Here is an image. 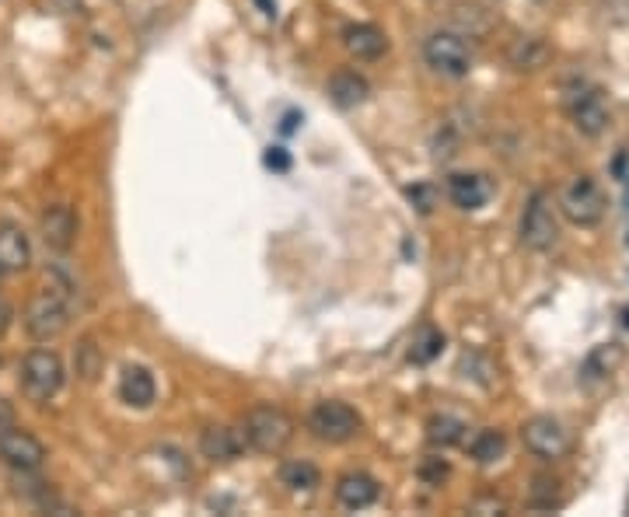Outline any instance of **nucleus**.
I'll list each match as a JSON object with an SVG mask.
<instances>
[{
    "label": "nucleus",
    "instance_id": "13",
    "mask_svg": "<svg viewBox=\"0 0 629 517\" xmlns=\"http://www.w3.org/2000/svg\"><path fill=\"white\" fill-rule=\"evenodd\" d=\"M378 497H381L378 479L367 476V472H346V476H339L336 500L346 511H367L371 504H378Z\"/></svg>",
    "mask_w": 629,
    "mask_h": 517
},
{
    "label": "nucleus",
    "instance_id": "3",
    "mask_svg": "<svg viewBox=\"0 0 629 517\" xmlns=\"http://www.w3.org/2000/svg\"><path fill=\"white\" fill-rule=\"evenodd\" d=\"M518 238L525 249L532 252H549L560 238V224H556V207L549 200V193H532L521 210Z\"/></svg>",
    "mask_w": 629,
    "mask_h": 517
},
{
    "label": "nucleus",
    "instance_id": "21",
    "mask_svg": "<svg viewBox=\"0 0 629 517\" xmlns=\"http://www.w3.org/2000/svg\"><path fill=\"white\" fill-rule=\"evenodd\" d=\"M507 451V437L500 430H479L476 437L469 441V455L476 458L479 465H493L500 462Z\"/></svg>",
    "mask_w": 629,
    "mask_h": 517
},
{
    "label": "nucleus",
    "instance_id": "8",
    "mask_svg": "<svg viewBox=\"0 0 629 517\" xmlns=\"http://www.w3.org/2000/svg\"><path fill=\"white\" fill-rule=\"evenodd\" d=\"M521 444L532 451L542 462H560V458L570 455L574 441H570V430L563 427L553 416H532V420L521 427Z\"/></svg>",
    "mask_w": 629,
    "mask_h": 517
},
{
    "label": "nucleus",
    "instance_id": "15",
    "mask_svg": "<svg viewBox=\"0 0 629 517\" xmlns=\"http://www.w3.org/2000/svg\"><path fill=\"white\" fill-rule=\"evenodd\" d=\"M200 451L210 462H235L245 451V434L235 427H224V423L221 427H207L200 434Z\"/></svg>",
    "mask_w": 629,
    "mask_h": 517
},
{
    "label": "nucleus",
    "instance_id": "10",
    "mask_svg": "<svg viewBox=\"0 0 629 517\" xmlns=\"http://www.w3.org/2000/svg\"><path fill=\"white\" fill-rule=\"evenodd\" d=\"M567 112L584 137H598L609 126V109H605L602 91L588 88V84H577V88L567 91Z\"/></svg>",
    "mask_w": 629,
    "mask_h": 517
},
{
    "label": "nucleus",
    "instance_id": "4",
    "mask_svg": "<svg viewBox=\"0 0 629 517\" xmlns=\"http://www.w3.org/2000/svg\"><path fill=\"white\" fill-rule=\"evenodd\" d=\"M364 420L360 413L350 406V402H339V399H325L308 413V430L325 444H346L360 434Z\"/></svg>",
    "mask_w": 629,
    "mask_h": 517
},
{
    "label": "nucleus",
    "instance_id": "20",
    "mask_svg": "<svg viewBox=\"0 0 629 517\" xmlns=\"http://www.w3.org/2000/svg\"><path fill=\"white\" fill-rule=\"evenodd\" d=\"M280 483L294 493H312L315 486L322 483V472H318L308 458H291V462L280 465Z\"/></svg>",
    "mask_w": 629,
    "mask_h": 517
},
{
    "label": "nucleus",
    "instance_id": "17",
    "mask_svg": "<svg viewBox=\"0 0 629 517\" xmlns=\"http://www.w3.org/2000/svg\"><path fill=\"white\" fill-rule=\"evenodd\" d=\"M158 395V385H154V374L147 367H126L123 378H119V399L133 409H147Z\"/></svg>",
    "mask_w": 629,
    "mask_h": 517
},
{
    "label": "nucleus",
    "instance_id": "33",
    "mask_svg": "<svg viewBox=\"0 0 629 517\" xmlns=\"http://www.w3.org/2000/svg\"><path fill=\"white\" fill-rule=\"evenodd\" d=\"M626 207H629V186H626Z\"/></svg>",
    "mask_w": 629,
    "mask_h": 517
},
{
    "label": "nucleus",
    "instance_id": "18",
    "mask_svg": "<svg viewBox=\"0 0 629 517\" xmlns=\"http://www.w3.org/2000/svg\"><path fill=\"white\" fill-rule=\"evenodd\" d=\"M329 95L339 109H357V105H364L367 95H371V84H367L357 70H339L329 81Z\"/></svg>",
    "mask_w": 629,
    "mask_h": 517
},
{
    "label": "nucleus",
    "instance_id": "30",
    "mask_svg": "<svg viewBox=\"0 0 629 517\" xmlns=\"http://www.w3.org/2000/svg\"><path fill=\"white\" fill-rule=\"evenodd\" d=\"M11 423H14V406L7 399H0V430L11 427Z\"/></svg>",
    "mask_w": 629,
    "mask_h": 517
},
{
    "label": "nucleus",
    "instance_id": "29",
    "mask_svg": "<svg viewBox=\"0 0 629 517\" xmlns=\"http://www.w3.org/2000/svg\"><path fill=\"white\" fill-rule=\"evenodd\" d=\"M11 318H14V311H11V304L0 297V336H4L7 329H11Z\"/></svg>",
    "mask_w": 629,
    "mask_h": 517
},
{
    "label": "nucleus",
    "instance_id": "5",
    "mask_svg": "<svg viewBox=\"0 0 629 517\" xmlns=\"http://www.w3.org/2000/svg\"><path fill=\"white\" fill-rule=\"evenodd\" d=\"M423 60H427V67L437 70L441 77H469L472 49H469V42H465V35L441 28V32L427 35V42H423Z\"/></svg>",
    "mask_w": 629,
    "mask_h": 517
},
{
    "label": "nucleus",
    "instance_id": "6",
    "mask_svg": "<svg viewBox=\"0 0 629 517\" xmlns=\"http://www.w3.org/2000/svg\"><path fill=\"white\" fill-rule=\"evenodd\" d=\"M70 325V308L56 290H42L28 301L25 308V329L35 343H53L67 332Z\"/></svg>",
    "mask_w": 629,
    "mask_h": 517
},
{
    "label": "nucleus",
    "instance_id": "14",
    "mask_svg": "<svg viewBox=\"0 0 629 517\" xmlns=\"http://www.w3.org/2000/svg\"><path fill=\"white\" fill-rule=\"evenodd\" d=\"M32 266V242L18 224H0V273H25Z\"/></svg>",
    "mask_w": 629,
    "mask_h": 517
},
{
    "label": "nucleus",
    "instance_id": "26",
    "mask_svg": "<svg viewBox=\"0 0 629 517\" xmlns=\"http://www.w3.org/2000/svg\"><path fill=\"white\" fill-rule=\"evenodd\" d=\"M420 479L427 486H441L444 479H448V462H444V458H427V462L420 465Z\"/></svg>",
    "mask_w": 629,
    "mask_h": 517
},
{
    "label": "nucleus",
    "instance_id": "32",
    "mask_svg": "<svg viewBox=\"0 0 629 517\" xmlns=\"http://www.w3.org/2000/svg\"><path fill=\"white\" fill-rule=\"evenodd\" d=\"M623 318H626V329H629V308H623Z\"/></svg>",
    "mask_w": 629,
    "mask_h": 517
},
{
    "label": "nucleus",
    "instance_id": "27",
    "mask_svg": "<svg viewBox=\"0 0 629 517\" xmlns=\"http://www.w3.org/2000/svg\"><path fill=\"white\" fill-rule=\"evenodd\" d=\"M409 200L416 203V210H420V214H430V210L437 207V193L430 186H413V189H409Z\"/></svg>",
    "mask_w": 629,
    "mask_h": 517
},
{
    "label": "nucleus",
    "instance_id": "25",
    "mask_svg": "<svg viewBox=\"0 0 629 517\" xmlns=\"http://www.w3.org/2000/svg\"><path fill=\"white\" fill-rule=\"evenodd\" d=\"M556 479H546V476H539L535 479V486H532V507H542V511H553L556 504H560V493H556Z\"/></svg>",
    "mask_w": 629,
    "mask_h": 517
},
{
    "label": "nucleus",
    "instance_id": "24",
    "mask_svg": "<svg viewBox=\"0 0 629 517\" xmlns=\"http://www.w3.org/2000/svg\"><path fill=\"white\" fill-rule=\"evenodd\" d=\"M74 367H77V374H81L84 381H95L98 378V371H102V353H98V346L91 343V339H84V343L77 346Z\"/></svg>",
    "mask_w": 629,
    "mask_h": 517
},
{
    "label": "nucleus",
    "instance_id": "7",
    "mask_svg": "<svg viewBox=\"0 0 629 517\" xmlns=\"http://www.w3.org/2000/svg\"><path fill=\"white\" fill-rule=\"evenodd\" d=\"M63 360L53 350H32L21 360V388L32 402H49L63 388Z\"/></svg>",
    "mask_w": 629,
    "mask_h": 517
},
{
    "label": "nucleus",
    "instance_id": "19",
    "mask_svg": "<svg viewBox=\"0 0 629 517\" xmlns=\"http://www.w3.org/2000/svg\"><path fill=\"white\" fill-rule=\"evenodd\" d=\"M507 60H511L514 70H539L549 60V46L542 39H535V35H521L507 49Z\"/></svg>",
    "mask_w": 629,
    "mask_h": 517
},
{
    "label": "nucleus",
    "instance_id": "23",
    "mask_svg": "<svg viewBox=\"0 0 629 517\" xmlns=\"http://www.w3.org/2000/svg\"><path fill=\"white\" fill-rule=\"evenodd\" d=\"M427 437L441 448H451V444H462L465 441V423L455 420V416H434L427 423Z\"/></svg>",
    "mask_w": 629,
    "mask_h": 517
},
{
    "label": "nucleus",
    "instance_id": "9",
    "mask_svg": "<svg viewBox=\"0 0 629 517\" xmlns=\"http://www.w3.org/2000/svg\"><path fill=\"white\" fill-rule=\"evenodd\" d=\"M0 462L11 465L14 472H39L46 465V448L35 434L11 423L0 430Z\"/></svg>",
    "mask_w": 629,
    "mask_h": 517
},
{
    "label": "nucleus",
    "instance_id": "28",
    "mask_svg": "<svg viewBox=\"0 0 629 517\" xmlns=\"http://www.w3.org/2000/svg\"><path fill=\"white\" fill-rule=\"evenodd\" d=\"M469 511L472 514H504L507 507H504V500H497V497H483V500H472Z\"/></svg>",
    "mask_w": 629,
    "mask_h": 517
},
{
    "label": "nucleus",
    "instance_id": "22",
    "mask_svg": "<svg viewBox=\"0 0 629 517\" xmlns=\"http://www.w3.org/2000/svg\"><path fill=\"white\" fill-rule=\"evenodd\" d=\"M441 350H444L441 329L427 325V329H420L413 336V346H409V360H413V364H430L434 357H441Z\"/></svg>",
    "mask_w": 629,
    "mask_h": 517
},
{
    "label": "nucleus",
    "instance_id": "16",
    "mask_svg": "<svg viewBox=\"0 0 629 517\" xmlns=\"http://www.w3.org/2000/svg\"><path fill=\"white\" fill-rule=\"evenodd\" d=\"M490 182L483 179V175L476 172H455L448 175V200L455 203L458 210H479L486 207V200H490Z\"/></svg>",
    "mask_w": 629,
    "mask_h": 517
},
{
    "label": "nucleus",
    "instance_id": "2",
    "mask_svg": "<svg viewBox=\"0 0 629 517\" xmlns=\"http://www.w3.org/2000/svg\"><path fill=\"white\" fill-rule=\"evenodd\" d=\"M560 210L574 228H598V224L605 221L609 203H605L602 186H598L591 175H577V179H570L567 189H563Z\"/></svg>",
    "mask_w": 629,
    "mask_h": 517
},
{
    "label": "nucleus",
    "instance_id": "31",
    "mask_svg": "<svg viewBox=\"0 0 629 517\" xmlns=\"http://www.w3.org/2000/svg\"><path fill=\"white\" fill-rule=\"evenodd\" d=\"M266 161H270V165H277V168H287V165H291V161H287V154H280V147H277V151H273Z\"/></svg>",
    "mask_w": 629,
    "mask_h": 517
},
{
    "label": "nucleus",
    "instance_id": "12",
    "mask_svg": "<svg viewBox=\"0 0 629 517\" xmlns=\"http://www.w3.org/2000/svg\"><path fill=\"white\" fill-rule=\"evenodd\" d=\"M343 46L350 56H357V60H381V56L388 53V35L381 32L378 25H371V21H357V25H346L343 28Z\"/></svg>",
    "mask_w": 629,
    "mask_h": 517
},
{
    "label": "nucleus",
    "instance_id": "1",
    "mask_svg": "<svg viewBox=\"0 0 629 517\" xmlns=\"http://www.w3.org/2000/svg\"><path fill=\"white\" fill-rule=\"evenodd\" d=\"M294 420L280 406H256L245 416V444H252L263 455H280L294 441Z\"/></svg>",
    "mask_w": 629,
    "mask_h": 517
},
{
    "label": "nucleus",
    "instance_id": "11",
    "mask_svg": "<svg viewBox=\"0 0 629 517\" xmlns=\"http://www.w3.org/2000/svg\"><path fill=\"white\" fill-rule=\"evenodd\" d=\"M39 235H42V242H46L53 252H67L70 245L77 242V214H74V207H67V203H56V207L42 210Z\"/></svg>",
    "mask_w": 629,
    "mask_h": 517
}]
</instances>
